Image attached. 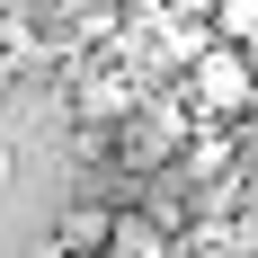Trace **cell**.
<instances>
[{"instance_id": "6da1fadb", "label": "cell", "mask_w": 258, "mask_h": 258, "mask_svg": "<svg viewBox=\"0 0 258 258\" xmlns=\"http://www.w3.org/2000/svg\"><path fill=\"white\" fill-rule=\"evenodd\" d=\"M187 98H196V116H205V125H223V116H249V107H258V53L205 45L196 62H187Z\"/></svg>"}, {"instance_id": "7a4b0ae2", "label": "cell", "mask_w": 258, "mask_h": 258, "mask_svg": "<svg viewBox=\"0 0 258 258\" xmlns=\"http://www.w3.org/2000/svg\"><path fill=\"white\" fill-rule=\"evenodd\" d=\"M107 258H178V249H169V223L160 214H116L107 223Z\"/></svg>"}, {"instance_id": "3957f363", "label": "cell", "mask_w": 258, "mask_h": 258, "mask_svg": "<svg viewBox=\"0 0 258 258\" xmlns=\"http://www.w3.org/2000/svg\"><path fill=\"white\" fill-rule=\"evenodd\" d=\"M205 45L258 53V0H214V9H205Z\"/></svg>"}, {"instance_id": "277c9868", "label": "cell", "mask_w": 258, "mask_h": 258, "mask_svg": "<svg viewBox=\"0 0 258 258\" xmlns=\"http://www.w3.org/2000/svg\"><path fill=\"white\" fill-rule=\"evenodd\" d=\"M134 107H143V98H134V80H125V72H98L89 89H80V116H89V125H125Z\"/></svg>"}, {"instance_id": "5b68a950", "label": "cell", "mask_w": 258, "mask_h": 258, "mask_svg": "<svg viewBox=\"0 0 258 258\" xmlns=\"http://www.w3.org/2000/svg\"><path fill=\"white\" fill-rule=\"evenodd\" d=\"M107 223H116L107 205H72L62 232H53V249H62V258H98V249H107Z\"/></svg>"}, {"instance_id": "8992f818", "label": "cell", "mask_w": 258, "mask_h": 258, "mask_svg": "<svg viewBox=\"0 0 258 258\" xmlns=\"http://www.w3.org/2000/svg\"><path fill=\"white\" fill-rule=\"evenodd\" d=\"M178 169H187V178H223V169H240V152H232V134H196V143H187V160H178Z\"/></svg>"}, {"instance_id": "52a82bcc", "label": "cell", "mask_w": 258, "mask_h": 258, "mask_svg": "<svg viewBox=\"0 0 258 258\" xmlns=\"http://www.w3.org/2000/svg\"><path fill=\"white\" fill-rule=\"evenodd\" d=\"M36 258H62V249H53V240H45V249H36Z\"/></svg>"}]
</instances>
